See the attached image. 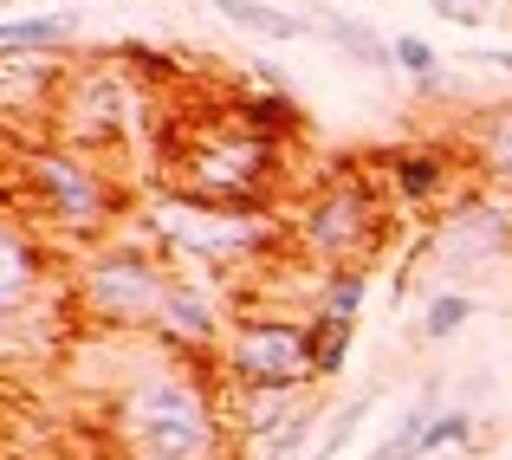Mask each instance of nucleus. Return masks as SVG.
Returning a JSON list of instances; mask_svg holds the SVG:
<instances>
[{
	"instance_id": "obj_10",
	"label": "nucleus",
	"mask_w": 512,
	"mask_h": 460,
	"mask_svg": "<svg viewBox=\"0 0 512 460\" xmlns=\"http://www.w3.org/2000/svg\"><path fill=\"white\" fill-rule=\"evenodd\" d=\"M52 292V253L46 234L26 221L7 201V221H0V318H20Z\"/></svg>"
},
{
	"instance_id": "obj_16",
	"label": "nucleus",
	"mask_w": 512,
	"mask_h": 460,
	"mask_svg": "<svg viewBox=\"0 0 512 460\" xmlns=\"http://www.w3.org/2000/svg\"><path fill=\"white\" fill-rule=\"evenodd\" d=\"M318 33H325L331 46L344 52V59L370 65V72H389V65H396V39H383V33H376V26L350 20V13H325V20H318Z\"/></svg>"
},
{
	"instance_id": "obj_22",
	"label": "nucleus",
	"mask_w": 512,
	"mask_h": 460,
	"mask_svg": "<svg viewBox=\"0 0 512 460\" xmlns=\"http://www.w3.org/2000/svg\"><path fill=\"white\" fill-rule=\"evenodd\" d=\"M474 292H454V286H441V292H428V305H422V331L428 337H454L467 318H474Z\"/></svg>"
},
{
	"instance_id": "obj_25",
	"label": "nucleus",
	"mask_w": 512,
	"mask_h": 460,
	"mask_svg": "<svg viewBox=\"0 0 512 460\" xmlns=\"http://www.w3.org/2000/svg\"><path fill=\"white\" fill-rule=\"evenodd\" d=\"M480 65H500V72L512 78V52H500V46H487V52H480Z\"/></svg>"
},
{
	"instance_id": "obj_3",
	"label": "nucleus",
	"mask_w": 512,
	"mask_h": 460,
	"mask_svg": "<svg viewBox=\"0 0 512 460\" xmlns=\"http://www.w3.org/2000/svg\"><path fill=\"white\" fill-rule=\"evenodd\" d=\"M13 208L39 227V234L72 240L78 253L104 247L117 234V221L130 214V195L117 188V175L104 169V156H85L72 143H20L13 150Z\"/></svg>"
},
{
	"instance_id": "obj_11",
	"label": "nucleus",
	"mask_w": 512,
	"mask_h": 460,
	"mask_svg": "<svg viewBox=\"0 0 512 460\" xmlns=\"http://www.w3.org/2000/svg\"><path fill=\"white\" fill-rule=\"evenodd\" d=\"M435 253L448 266H461V273H467V266L500 260V253H512V214L500 208V201H487V195L461 201V208L435 227Z\"/></svg>"
},
{
	"instance_id": "obj_24",
	"label": "nucleus",
	"mask_w": 512,
	"mask_h": 460,
	"mask_svg": "<svg viewBox=\"0 0 512 460\" xmlns=\"http://www.w3.org/2000/svg\"><path fill=\"white\" fill-rule=\"evenodd\" d=\"M467 441H474V415L441 409L435 422H428V435H422V454H448V448H467Z\"/></svg>"
},
{
	"instance_id": "obj_20",
	"label": "nucleus",
	"mask_w": 512,
	"mask_h": 460,
	"mask_svg": "<svg viewBox=\"0 0 512 460\" xmlns=\"http://www.w3.org/2000/svg\"><path fill=\"white\" fill-rule=\"evenodd\" d=\"M363 415H370V396H350V402H338V409L318 422V435H312V448H305V460H338L344 448H350V435L363 428Z\"/></svg>"
},
{
	"instance_id": "obj_18",
	"label": "nucleus",
	"mask_w": 512,
	"mask_h": 460,
	"mask_svg": "<svg viewBox=\"0 0 512 460\" xmlns=\"http://www.w3.org/2000/svg\"><path fill=\"white\" fill-rule=\"evenodd\" d=\"M441 409H448V402H441V383H428L422 396H415L409 409H402L396 435H389V441H383V448H376L370 460H422V435H428V422H435Z\"/></svg>"
},
{
	"instance_id": "obj_17",
	"label": "nucleus",
	"mask_w": 512,
	"mask_h": 460,
	"mask_svg": "<svg viewBox=\"0 0 512 460\" xmlns=\"http://www.w3.org/2000/svg\"><path fill=\"white\" fill-rule=\"evenodd\" d=\"M214 13H221L227 26H240V33H260V39H305L312 26L299 20V13H286V7H266V0H214Z\"/></svg>"
},
{
	"instance_id": "obj_21",
	"label": "nucleus",
	"mask_w": 512,
	"mask_h": 460,
	"mask_svg": "<svg viewBox=\"0 0 512 460\" xmlns=\"http://www.w3.org/2000/svg\"><path fill=\"white\" fill-rule=\"evenodd\" d=\"M350 337H357V318H325V311H312V350H318V383H331V376L344 370V357H350Z\"/></svg>"
},
{
	"instance_id": "obj_5",
	"label": "nucleus",
	"mask_w": 512,
	"mask_h": 460,
	"mask_svg": "<svg viewBox=\"0 0 512 460\" xmlns=\"http://www.w3.org/2000/svg\"><path fill=\"white\" fill-rule=\"evenodd\" d=\"M137 227L169 253L188 260L201 273H234V266L266 260L273 247H286V227H273L266 214H234V208H208V201L182 195V188L156 182L137 201Z\"/></svg>"
},
{
	"instance_id": "obj_19",
	"label": "nucleus",
	"mask_w": 512,
	"mask_h": 460,
	"mask_svg": "<svg viewBox=\"0 0 512 460\" xmlns=\"http://www.w3.org/2000/svg\"><path fill=\"white\" fill-rule=\"evenodd\" d=\"M363 299H370V273H363V266H331V273L318 279L312 311H325V318H357Z\"/></svg>"
},
{
	"instance_id": "obj_6",
	"label": "nucleus",
	"mask_w": 512,
	"mask_h": 460,
	"mask_svg": "<svg viewBox=\"0 0 512 460\" xmlns=\"http://www.w3.org/2000/svg\"><path fill=\"white\" fill-rule=\"evenodd\" d=\"M150 72H130V59H117V46L104 59L65 72V85L52 91V124H59V143L85 156H117L130 143H143L156 124V104H150Z\"/></svg>"
},
{
	"instance_id": "obj_4",
	"label": "nucleus",
	"mask_w": 512,
	"mask_h": 460,
	"mask_svg": "<svg viewBox=\"0 0 512 460\" xmlns=\"http://www.w3.org/2000/svg\"><path fill=\"white\" fill-rule=\"evenodd\" d=\"M169 286L175 266L150 234H111L104 247L78 253L65 292H72V318L98 324V331H156Z\"/></svg>"
},
{
	"instance_id": "obj_2",
	"label": "nucleus",
	"mask_w": 512,
	"mask_h": 460,
	"mask_svg": "<svg viewBox=\"0 0 512 460\" xmlns=\"http://www.w3.org/2000/svg\"><path fill=\"white\" fill-rule=\"evenodd\" d=\"M286 175H292V143L253 137L227 104L208 124H175V117L163 124V175L156 182L182 188L208 208L266 214V201L279 195Z\"/></svg>"
},
{
	"instance_id": "obj_8",
	"label": "nucleus",
	"mask_w": 512,
	"mask_h": 460,
	"mask_svg": "<svg viewBox=\"0 0 512 460\" xmlns=\"http://www.w3.org/2000/svg\"><path fill=\"white\" fill-rule=\"evenodd\" d=\"M221 376L227 389H292V396H305L318 383L312 318H279V311L234 318L221 344Z\"/></svg>"
},
{
	"instance_id": "obj_13",
	"label": "nucleus",
	"mask_w": 512,
	"mask_h": 460,
	"mask_svg": "<svg viewBox=\"0 0 512 460\" xmlns=\"http://www.w3.org/2000/svg\"><path fill=\"white\" fill-rule=\"evenodd\" d=\"M467 169L487 175L493 188H512V98L487 104V111L467 124Z\"/></svg>"
},
{
	"instance_id": "obj_7",
	"label": "nucleus",
	"mask_w": 512,
	"mask_h": 460,
	"mask_svg": "<svg viewBox=\"0 0 512 460\" xmlns=\"http://www.w3.org/2000/svg\"><path fill=\"white\" fill-rule=\"evenodd\" d=\"M299 253H312L318 266H363L389 247V188L383 175H338V182L312 188V201L292 221Z\"/></svg>"
},
{
	"instance_id": "obj_12",
	"label": "nucleus",
	"mask_w": 512,
	"mask_h": 460,
	"mask_svg": "<svg viewBox=\"0 0 512 460\" xmlns=\"http://www.w3.org/2000/svg\"><path fill=\"white\" fill-rule=\"evenodd\" d=\"M376 175L396 201L422 208V201H441L448 195V175H454V156L448 150H428V143H402V150H383L376 156Z\"/></svg>"
},
{
	"instance_id": "obj_14",
	"label": "nucleus",
	"mask_w": 512,
	"mask_h": 460,
	"mask_svg": "<svg viewBox=\"0 0 512 460\" xmlns=\"http://www.w3.org/2000/svg\"><path fill=\"white\" fill-rule=\"evenodd\" d=\"M227 111H234L240 124L253 130V137H273V143H299V130H305L299 104H292L286 91H273V85H253V91H234V98H227Z\"/></svg>"
},
{
	"instance_id": "obj_1",
	"label": "nucleus",
	"mask_w": 512,
	"mask_h": 460,
	"mask_svg": "<svg viewBox=\"0 0 512 460\" xmlns=\"http://www.w3.org/2000/svg\"><path fill=\"white\" fill-rule=\"evenodd\" d=\"M208 370L221 363L163 350L137 376H124L104 422L117 460H221V402Z\"/></svg>"
},
{
	"instance_id": "obj_23",
	"label": "nucleus",
	"mask_w": 512,
	"mask_h": 460,
	"mask_svg": "<svg viewBox=\"0 0 512 460\" xmlns=\"http://www.w3.org/2000/svg\"><path fill=\"white\" fill-rule=\"evenodd\" d=\"M396 65H402V72H409L422 91H441V52L428 46V39L402 33V39H396Z\"/></svg>"
},
{
	"instance_id": "obj_26",
	"label": "nucleus",
	"mask_w": 512,
	"mask_h": 460,
	"mask_svg": "<svg viewBox=\"0 0 512 460\" xmlns=\"http://www.w3.org/2000/svg\"><path fill=\"white\" fill-rule=\"evenodd\" d=\"M435 7H441V13H454V7H480V0H435Z\"/></svg>"
},
{
	"instance_id": "obj_15",
	"label": "nucleus",
	"mask_w": 512,
	"mask_h": 460,
	"mask_svg": "<svg viewBox=\"0 0 512 460\" xmlns=\"http://www.w3.org/2000/svg\"><path fill=\"white\" fill-rule=\"evenodd\" d=\"M72 39H78V20H65V13H7V20H0V52H7V59L65 52Z\"/></svg>"
},
{
	"instance_id": "obj_9",
	"label": "nucleus",
	"mask_w": 512,
	"mask_h": 460,
	"mask_svg": "<svg viewBox=\"0 0 512 460\" xmlns=\"http://www.w3.org/2000/svg\"><path fill=\"white\" fill-rule=\"evenodd\" d=\"M156 344L175 350V357L221 363L227 324H221V299H214L208 279H182V273H175V286L163 299V318H156Z\"/></svg>"
}]
</instances>
